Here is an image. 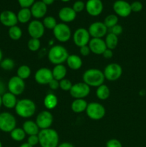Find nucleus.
<instances>
[{"label": "nucleus", "instance_id": "f257e3e1", "mask_svg": "<svg viewBox=\"0 0 146 147\" xmlns=\"http://www.w3.org/2000/svg\"><path fill=\"white\" fill-rule=\"evenodd\" d=\"M38 137L39 144L41 147H57L60 144L58 133L52 128L40 130Z\"/></svg>", "mask_w": 146, "mask_h": 147}, {"label": "nucleus", "instance_id": "f03ea898", "mask_svg": "<svg viewBox=\"0 0 146 147\" xmlns=\"http://www.w3.org/2000/svg\"><path fill=\"white\" fill-rule=\"evenodd\" d=\"M104 73L97 68H90L86 70L82 75V80L90 87H99L104 84Z\"/></svg>", "mask_w": 146, "mask_h": 147}, {"label": "nucleus", "instance_id": "7ed1b4c3", "mask_svg": "<svg viewBox=\"0 0 146 147\" xmlns=\"http://www.w3.org/2000/svg\"><path fill=\"white\" fill-rule=\"evenodd\" d=\"M36 104L33 100L28 98H23L18 100L16 104L15 112L19 116L28 119L34 116L36 112Z\"/></svg>", "mask_w": 146, "mask_h": 147}, {"label": "nucleus", "instance_id": "20e7f679", "mask_svg": "<svg viewBox=\"0 0 146 147\" xmlns=\"http://www.w3.org/2000/svg\"><path fill=\"white\" fill-rule=\"evenodd\" d=\"M68 56L69 53L67 49L60 45L52 46L50 49L47 55L49 60L55 65L65 63Z\"/></svg>", "mask_w": 146, "mask_h": 147}, {"label": "nucleus", "instance_id": "39448f33", "mask_svg": "<svg viewBox=\"0 0 146 147\" xmlns=\"http://www.w3.org/2000/svg\"><path fill=\"white\" fill-rule=\"evenodd\" d=\"M17 126V120L9 112L0 113V130L5 133H10Z\"/></svg>", "mask_w": 146, "mask_h": 147}, {"label": "nucleus", "instance_id": "423d86ee", "mask_svg": "<svg viewBox=\"0 0 146 147\" xmlns=\"http://www.w3.org/2000/svg\"><path fill=\"white\" fill-rule=\"evenodd\" d=\"M85 111L87 116L90 119L94 121H98L102 119L106 113L104 106L101 103L97 102H92L88 103Z\"/></svg>", "mask_w": 146, "mask_h": 147}, {"label": "nucleus", "instance_id": "0eeeda50", "mask_svg": "<svg viewBox=\"0 0 146 147\" xmlns=\"http://www.w3.org/2000/svg\"><path fill=\"white\" fill-rule=\"evenodd\" d=\"M54 37L61 42H66L71 38L72 32L70 27L66 23H57L53 30Z\"/></svg>", "mask_w": 146, "mask_h": 147}, {"label": "nucleus", "instance_id": "6e6552de", "mask_svg": "<svg viewBox=\"0 0 146 147\" xmlns=\"http://www.w3.org/2000/svg\"><path fill=\"white\" fill-rule=\"evenodd\" d=\"M103 73H104V78L107 80L116 81L121 77L123 74V68L118 63H110L104 67Z\"/></svg>", "mask_w": 146, "mask_h": 147}, {"label": "nucleus", "instance_id": "1a4fd4ad", "mask_svg": "<svg viewBox=\"0 0 146 147\" xmlns=\"http://www.w3.org/2000/svg\"><path fill=\"white\" fill-rule=\"evenodd\" d=\"M90 93V87L84 82L73 84L70 90V96L74 99H84Z\"/></svg>", "mask_w": 146, "mask_h": 147}, {"label": "nucleus", "instance_id": "9d476101", "mask_svg": "<svg viewBox=\"0 0 146 147\" xmlns=\"http://www.w3.org/2000/svg\"><path fill=\"white\" fill-rule=\"evenodd\" d=\"M7 88L9 92L15 95L16 96H19L25 90V82L18 76H13L9 80Z\"/></svg>", "mask_w": 146, "mask_h": 147}, {"label": "nucleus", "instance_id": "9b49d317", "mask_svg": "<svg viewBox=\"0 0 146 147\" xmlns=\"http://www.w3.org/2000/svg\"><path fill=\"white\" fill-rule=\"evenodd\" d=\"M90 40V35L88 30L83 27H80L73 34V41L76 46L81 47L82 46L87 45Z\"/></svg>", "mask_w": 146, "mask_h": 147}, {"label": "nucleus", "instance_id": "f8f14e48", "mask_svg": "<svg viewBox=\"0 0 146 147\" xmlns=\"http://www.w3.org/2000/svg\"><path fill=\"white\" fill-rule=\"evenodd\" d=\"M27 30L31 38L40 39L44 35L45 27H44L42 22L35 20L29 23Z\"/></svg>", "mask_w": 146, "mask_h": 147}, {"label": "nucleus", "instance_id": "ddd939ff", "mask_svg": "<svg viewBox=\"0 0 146 147\" xmlns=\"http://www.w3.org/2000/svg\"><path fill=\"white\" fill-rule=\"evenodd\" d=\"M40 130L51 128L53 123V116L49 111H42L37 116L35 121Z\"/></svg>", "mask_w": 146, "mask_h": 147}, {"label": "nucleus", "instance_id": "4468645a", "mask_svg": "<svg viewBox=\"0 0 146 147\" xmlns=\"http://www.w3.org/2000/svg\"><path fill=\"white\" fill-rule=\"evenodd\" d=\"M87 30L92 38H102L107 34V27L104 22H94L90 24Z\"/></svg>", "mask_w": 146, "mask_h": 147}, {"label": "nucleus", "instance_id": "2eb2a0df", "mask_svg": "<svg viewBox=\"0 0 146 147\" xmlns=\"http://www.w3.org/2000/svg\"><path fill=\"white\" fill-rule=\"evenodd\" d=\"M113 10L117 17H127L131 14L132 10L130 4L125 0H117L113 6Z\"/></svg>", "mask_w": 146, "mask_h": 147}, {"label": "nucleus", "instance_id": "dca6fc26", "mask_svg": "<svg viewBox=\"0 0 146 147\" xmlns=\"http://www.w3.org/2000/svg\"><path fill=\"white\" fill-rule=\"evenodd\" d=\"M52 79V72L48 67H41L34 74V80L40 85H48Z\"/></svg>", "mask_w": 146, "mask_h": 147}, {"label": "nucleus", "instance_id": "f3484780", "mask_svg": "<svg viewBox=\"0 0 146 147\" xmlns=\"http://www.w3.org/2000/svg\"><path fill=\"white\" fill-rule=\"evenodd\" d=\"M85 9L90 16H99L103 11L102 1V0H87L85 4Z\"/></svg>", "mask_w": 146, "mask_h": 147}, {"label": "nucleus", "instance_id": "a211bd4d", "mask_svg": "<svg viewBox=\"0 0 146 147\" xmlns=\"http://www.w3.org/2000/svg\"><path fill=\"white\" fill-rule=\"evenodd\" d=\"M0 22L9 28L17 25L18 23L17 14L11 10H4L0 14Z\"/></svg>", "mask_w": 146, "mask_h": 147}, {"label": "nucleus", "instance_id": "6ab92c4d", "mask_svg": "<svg viewBox=\"0 0 146 147\" xmlns=\"http://www.w3.org/2000/svg\"><path fill=\"white\" fill-rule=\"evenodd\" d=\"M91 53L95 55H102L107 49L104 40L102 38H91L88 44Z\"/></svg>", "mask_w": 146, "mask_h": 147}, {"label": "nucleus", "instance_id": "aec40b11", "mask_svg": "<svg viewBox=\"0 0 146 147\" xmlns=\"http://www.w3.org/2000/svg\"><path fill=\"white\" fill-rule=\"evenodd\" d=\"M31 15L35 19L43 18L47 11V6L42 1H35L30 7Z\"/></svg>", "mask_w": 146, "mask_h": 147}, {"label": "nucleus", "instance_id": "412c9836", "mask_svg": "<svg viewBox=\"0 0 146 147\" xmlns=\"http://www.w3.org/2000/svg\"><path fill=\"white\" fill-rule=\"evenodd\" d=\"M58 17L63 23H68L74 21L77 17V13L72 7H64L60 9L58 12Z\"/></svg>", "mask_w": 146, "mask_h": 147}, {"label": "nucleus", "instance_id": "4be33fe9", "mask_svg": "<svg viewBox=\"0 0 146 147\" xmlns=\"http://www.w3.org/2000/svg\"><path fill=\"white\" fill-rule=\"evenodd\" d=\"M66 63L67 66L73 70H79L82 66V60L80 56L75 54L69 55Z\"/></svg>", "mask_w": 146, "mask_h": 147}, {"label": "nucleus", "instance_id": "5701e85b", "mask_svg": "<svg viewBox=\"0 0 146 147\" xmlns=\"http://www.w3.org/2000/svg\"><path fill=\"white\" fill-rule=\"evenodd\" d=\"M17 101L18 100L15 95L10 92H7L2 95V105L7 109H14Z\"/></svg>", "mask_w": 146, "mask_h": 147}, {"label": "nucleus", "instance_id": "b1692460", "mask_svg": "<svg viewBox=\"0 0 146 147\" xmlns=\"http://www.w3.org/2000/svg\"><path fill=\"white\" fill-rule=\"evenodd\" d=\"M22 129L26 133V134L28 135V136L38 135L40 131V128L38 127L36 122L31 120H27L24 121V123H23Z\"/></svg>", "mask_w": 146, "mask_h": 147}, {"label": "nucleus", "instance_id": "393cba45", "mask_svg": "<svg viewBox=\"0 0 146 147\" xmlns=\"http://www.w3.org/2000/svg\"><path fill=\"white\" fill-rule=\"evenodd\" d=\"M87 102L84 99H74L71 104V109L76 113H80L85 111L87 107Z\"/></svg>", "mask_w": 146, "mask_h": 147}, {"label": "nucleus", "instance_id": "a878e982", "mask_svg": "<svg viewBox=\"0 0 146 147\" xmlns=\"http://www.w3.org/2000/svg\"><path fill=\"white\" fill-rule=\"evenodd\" d=\"M52 72L53 78L55 80L60 81L62 79L65 78V76L67 75V68L63 64L56 65L54 68L52 70Z\"/></svg>", "mask_w": 146, "mask_h": 147}, {"label": "nucleus", "instance_id": "bb28decb", "mask_svg": "<svg viewBox=\"0 0 146 147\" xmlns=\"http://www.w3.org/2000/svg\"><path fill=\"white\" fill-rule=\"evenodd\" d=\"M17 17L18 22L21 24H26L29 22L31 20V17H32L30 8H21L17 14Z\"/></svg>", "mask_w": 146, "mask_h": 147}, {"label": "nucleus", "instance_id": "cd10ccee", "mask_svg": "<svg viewBox=\"0 0 146 147\" xmlns=\"http://www.w3.org/2000/svg\"><path fill=\"white\" fill-rule=\"evenodd\" d=\"M58 103L57 97L53 93H49L44 99V106L49 110L54 109Z\"/></svg>", "mask_w": 146, "mask_h": 147}, {"label": "nucleus", "instance_id": "c85d7f7f", "mask_svg": "<svg viewBox=\"0 0 146 147\" xmlns=\"http://www.w3.org/2000/svg\"><path fill=\"white\" fill-rule=\"evenodd\" d=\"M104 42H105L106 47L107 49L113 50L118 44V37L111 32L108 33L105 36Z\"/></svg>", "mask_w": 146, "mask_h": 147}, {"label": "nucleus", "instance_id": "c756f323", "mask_svg": "<svg viewBox=\"0 0 146 147\" xmlns=\"http://www.w3.org/2000/svg\"><path fill=\"white\" fill-rule=\"evenodd\" d=\"M110 94V88L107 87L106 85L102 84L99 87L97 88V90H96V96H97V98L100 100H107L109 98Z\"/></svg>", "mask_w": 146, "mask_h": 147}, {"label": "nucleus", "instance_id": "7c9ffc66", "mask_svg": "<svg viewBox=\"0 0 146 147\" xmlns=\"http://www.w3.org/2000/svg\"><path fill=\"white\" fill-rule=\"evenodd\" d=\"M26 133L24 132V131L23 130L22 128H17L13 129L11 132H10V136H11V139H13L15 142H21V141L24 140L25 139Z\"/></svg>", "mask_w": 146, "mask_h": 147}, {"label": "nucleus", "instance_id": "2f4dec72", "mask_svg": "<svg viewBox=\"0 0 146 147\" xmlns=\"http://www.w3.org/2000/svg\"><path fill=\"white\" fill-rule=\"evenodd\" d=\"M31 68L26 65H22L19 66L17 70V76H18L19 78L24 80L25 79L29 78V76H31Z\"/></svg>", "mask_w": 146, "mask_h": 147}, {"label": "nucleus", "instance_id": "473e14b6", "mask_svg": "<svg viewBox=\"0 0 146 147\" xmlns=\"http://www.w3.org/2000/svg\"><path fill=\"white\" fill-rule=\"evenodd\" d=\"M9 37L12 40H19L22 36V30L19 26L15 25L9 28Z\"/></svg>", "mask_w": 146, "mask_h": 147}, {"label": "nucleus", "instance_id": "72a5a7b5", "mask_svg": "<svg viewBox=\"0 0 146 147\" xmlns=\"http://www.w3.org/2000/svg\"><path fill=\"white\" fill-rule=\"evenodd\" d=\"M103 22L107 28H112L118 23V17L116 14H109L104 18Z\"/></svg>", "mask_w": 146, "mask_h": 147}, {"label": "nucleus", "instance_id": "f704fd0d", "mask_svg": "<svg viewBox=\"0 0 146 147\" xmlns=\"http://www.w3.org/2000/svg\"><path fill=\"white\" fill-rule=\"evenodd\" d=\"M43 25L45 28L48 29V30H54V27L57 24V20L52 16H47L45 17L43 20Z\"/></svg>", "mask_w": 146, "mask_h": 147}, {"label": "nucleus", "instance_id": "c9c22d12", "mask_svg": "<svg viewBox=\"0 0 146 147\" xmlns=\"http://www.w3.org/2000/svg\"><path fill=\"white\" fill-rule=\"evenodd\" d=\"M41 47V42L40 39L31 38L27 42V47L31 52H36L40 50Z\"/></svg>", "mask_w": 146, "mask_h": 147}, {"label": "nucleus", "instance_id": "e433bc0d", "mask_svg": "<svg viewBox=\"0 0 146 147\" xmlns=\"http://www.w3.org/2000/svg\"><path fill=\"white\" fill-rule=\"evenodd\" d=\"M15 66L14 61L11 58L3 59L0 63V67L4 70H11Z\"/></svg>", "mask_w": 146, "mask_h": 147}, {"label": "nucleus", "instance_id": "4c0bfd02", "mask_svg": "<svg viewBox=\"0 0 146 147\" xmlns=\"http://www.w3.org/2000/svg\"><path fill=\"white\" fill-rule=\"evenodd\" d=\"M72 85V82L67 78H64L60 81V88L64 91H70Z\"/></svg>", "mask_w": 146, "mask_h": 147}, {"label": "nucleus", "instance_id": "58836bf2", "mask_svg": "<svg viewBox=\"0 0 146 147\" xmlns=\"http://www.w3.org/2000/svg\"><path fill=\"white\" fill-rule=\"evenodd\" d=\"M72 9L74 10L76 13L81 12V11H82L85 9V4H84V1H81V0L76 1L73 4Z\"/></svg>", "mask_w": 146, "mask_h": 147}, {"label": "nucleus", "instance_id": "ea45409f", "mask_svg": "<svg viewBox=\"0 0 146 147\" xmlns=\"http://www.w3.org/2000/svg\"><path fill=\"white\" fill-rule=\"evenodd\" d=\"M130 7H131L132 11L134 12H139L141 11L143 8V5L140 1H135L130 4Z\"/></svg>", "mask_w": 146, "mask_h": 147}, {"label": "nucleus", "instance_id": "a19ab883", "mask_svg": "<svg viewBox=\"0 0 146 147\" xmlns=\"http://www.w3.org/2000/svg\"><path fill=\"white\" fill-rule=\"evenodd\" d=\"M106 147H123V145L118 139H111L106 142Z\"/></svg>", "mask_w": 146, "mask_h": 147}, {"label": "nucleus", "instance_id": "79ce46f5", "mask_svg": "<svg viewBox=\"0 0 146 147\" xmlns=\"http://www.w3.org/2000/svg\"><path fill=\"white\" fill-rule=\"evenodd\" d=\"M17 1L21 8H30L31 5L35 2V0H17Z\"/></svg>", "mask_w": 146, "mask_h": 147}, {"label": "nucleus", "instance_id": "37998d69", "mask_svg": "<svg viewBox=\"0 0 146 147\" xmlns=\"http://www.w3.org/2000/svg\"><path fill=\"white\" fill-rule=\"evenodd\" d=\"M27 143L33 147L37 146L39 144L38 135H31V136H29L28 139H27Z\"/></svg>", "mask_w": 146, "mask_h": 147}, {"label": "nucleus", "instance_id": "c03bdc74", "mask_svg": "<svg viewBox=\"0 0 146 147\" xmlns=\"http://www.w3.org/2000/svg\"><path fill=\"white\" fill-rule=\"evenodd\" d=\"M110 30H111V33L115 34L116 36L118 37L119 35H120L123 33V28L120 24H117L116 25H115L114 27H112V28H110Z\"/></svg>", "mask_w": 146, "mask_h": 147}, {"label": "nucleus", "instance_id": "a18cd8bd", "mask_svg": "<svg viewBox=\"0 0 146 147\" xmlns=\"http://www.w3.org/2000/svg\"><path fill=\"white\" fill-rule=\"evenodd\" d=\"M80 54H81V55L84 56V57L88 56L89 55H90V53H91L88 45H84V46H82V47H80Z\"/></svg>", "mask_w": 146, "mask_h": 147}, {"label": "nucleus", "instance_id": "49530a36", "mask_svg": "<svg viewBox=\"0 0 146 147\" xmlns=\"http://www.w3.org/2000/svg\"><path fill=\"white\" fill-rule=\"evenodd\" d=\"M48 86L50 87V88L52 89V90H57V89H58L60 88V81L53 78L49 83Z\"/></svg>", "mask_w": 146, "mask_h": 147}, {"label": "nucleus", "instance_id": "de8ad7c7", "mask_svg": "<svg viewBox=\"0 0 146 147\" xmlns=\"http://www.w3.org/2000/svg\"><path fill=\"white\" fill-rule=\"evenodd\" d=\"M103 57L105 59H110L113 57V51L112 50H110V49H106L104 50V53H102Z\"/></svg>", "mask_w": 146, "mask_h": 147}, {"label": "nucleus", "instance_id": "09e8293b", "mask_svg": "<svg viewBox=\"0 0 146 147\" xmlns=\"http://www.w3.org/2000/svg\"><path fill=\"white\" fill-rule=\"evenodd\" d=\"M57 147H74V146L70 142H62Z\"/></svg>", "mask_w": 146, "mask_h": 147}, {"label": "nucleus", "instance_id": "8fccbe9b", "mask_svg": "<svg viewBox=\"0 0 146 147\" xmlns=\"http://www.w3.org/2000/svg\"><path fill=\"white\" fill-rule=\"evenodd\" d=\"M42 1L43 3H44L47 6H48L52 4L54 2V0H42Z\"/></svg>", "mask_w": 146, "mask_h": 147}, {"label": "nucleus", "instance_id": "3c124183", "mask_svg": "<svg viewBox=\"0 0 146 147\" xmlns=\"http://www.w3.org/2000/svg\"><path fill=\"white\" fill-rule=\"evenodd\" d=\"M19 147H33V146H31V145L27 143V142H26V143L21 144L20 145V146H19Z\"/></svg>", "mask_w": 146, "mask_h": 147}, {"label": "nucleus", "instance_id": "603ef678", "mask_svg": "<svg viewBox=\"0 0 146 147\" xmlns=\"http://www.w3.org/2000/svg\"><path fill=\"white\" fill-rule=\"evenodd\" d=\"M2 60H3V53H2V51H1V50L0 49V63H1V61Z\"/></svg>", "mask_w": 146, "mask_h": 147}, {"label": "nucleus", "instance_id": "864d4df0", "mask_svg": "<svg viewBox=\"0 0 146 147\" xmlns=\"http://www.w3.org/2000/svg\"><path fill=\"white\" fill-rule=\"evenodd\" d=\"M2 96H1V94H0V108L2 106Z\"/></svg>", "mask_w": 146, "mask_h": 147}, {"label": "nucleus", "instance_id": "5fc2aeb1", "mask_svg": "<svg viewBox=\"0 0 146 147\" xmlns=\"http://www.w3.org/2000/svg\"><path fill=\"white\" fill-rule=\"evenodd\" d=\"M62 1H63V2H68V1H70V0H61Z\"/></svg>", "mask_w": 146, "mask_h": 147}, {"label": "nucleus", "instance_id": "6e6d98bb", "mask_svg": "<svg viewBox=\"0 0 146 147\" xmlns=\"http://www.w3.org/2000/svg\"><path fill=\"white\" fill-rule=\"evenodd\" d=\"M0 147H2V144H1V141H0Z\"/></svg>", "mask_w": 146, "mask_h": 147}]
</instances>
